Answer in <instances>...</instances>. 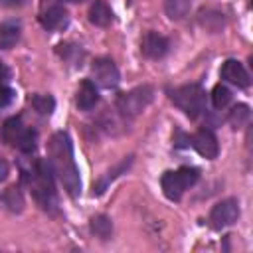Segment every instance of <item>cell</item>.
<instances>
[{
	"instance_id": "cell-1",
	"label": "cell",
	"mask_w": 253,
	"mask_h": 253,
	"mask_svg": "<svg viewBox=\"0 0 253 253\" xmlns=\"http://www.w3.org/2000/svg\"><path fill=\"white\" fill-rule=\"evenodd\" d=\"M47 154H49V166L53 174H57L61 186L71 198H77L81 194V176L79 168L73 156V144L71 138L65 130H57L47 144Z\"/></svg>"
},
{
	"instance_id": "cell-2",
	"label": "cell",
	"mask_w": 253,
	"mask_h": 253,
	"mask_svg": "<svg viewBox=\"0 0 253 253\" xmlns=\"http://www.w3.org/2000/svg\"><path fill=\"white\" fill-rule=\"evenodd\" d=\"M22 178L30 186L36 204L43 211L51 215L59 211V200H57V192L53 184V170L49 166V160H43V158L34 160L30 168L22 172Z\"/></svg>"
},
{
	"instance_id": "cell-3",
	"label": "cell",
	"mask_w": 253,
	"mask_h": 253,
	"mask_svg": "<svg viewBox=\"0 0 253 253\" xmlns=\"http://www.w3.org/2000/svg\"><path fill=\"white\" fill-rule=\"evenodd\" d=\"M168 97L190 119H198L206 111V91L200 83H188V85L170 89Z\"/></svg>"
},
{
	"instance_id": "cell-4",
	"label": "cell",
	"mask_w": 253,
	"mask_h": 253,
	"mask_svg": "<svg viewBox=\"0 0 253 253\" xmlns=\"http://www.w3.org/2000/svg\"><path fill=\"white\" fill-rule=\"evenodd\" d=\"M200 180V170L194 166H180L178 170H168L160 178V188L170 202H178L188 188Z\"/></svg>"
},
{
	"instance_id": "cell-5",
	"label": "cell",
	"mask_w": 253,
	"mask_h": 253,
	"mask_svg": "<svg viewBox=\"0 0 253 253\" xmlns=\"http://www.w3.org/2000/svg\"><path fill=\"white\" fill-rule=\"evenodd\" d=\"M154 99V87L152 85H138L126 93H121L117 97V111L125 117V119H132L136 115H140Z\"/></svg>"
},
{
	"instance_id": "cell-6",
	"label": "cell",
	"mask_w": 253,
	"mask_h": 253,
	"mask_svg": "<svg viewBox=\"0 0 253 253\" xmlns=\"http://www.w3.org/2000/svg\"><path fill=\"white\" fill-rule=\"evenodd\" d=\"M237 217H239V202H237L235 198H225V200L217 202V204L211 208L208 221H210V225H211L213 229L219 231V229H223V227L233 225V223L237 221Z\"/></svg>"
},
{
	"instance_id": "cell-7",
	"label": "cell",
	"mask_w": 253,
	"mask_h": 253,
	"mask_svg": "<svg viewBox=\"0 0 253 253\" xmlns=\"http://www.w3.org/2000/svg\"><path fill=\"white\" fill-rule=\"evenodd\" d=\"M91 73H93L95 81L107 89H115L121 81L119 67L115 65V61L111 57H97L91 65Z\"/></svg>"
},
{
	"instance_id": "cell-8",
	"label": "cell",
	"mask_w": 253,
	"mask_h": 253,
	"mask_svg": "<svg viewBox=\"0 0 253 253\" xmlns=\"http://www.w3.org/2000/svg\"><path fill=\"white\" fill-rule=\"evenodd\" d=\"M188 142L192 144V148H194L200 156H204V158H208V160H213V158L217 156V152H219L217 136L213 134L211 128H200L198 132H194V134L188 138Z\"/></svg>"
},
{
	"instance_id": "cell-9",
	"label": "cell",
	"mask_w": 253,
	"mask_h": 253,
	"mask_svg": "<svg viewBox=\"0 0 253 253\" xmlns=\"http://www.w3.org/2000/svg\"><path fill=\"white\" fill-rule=\"evenodd\" d=\"M170 49V42L158 32H146L140 40V51L148 59H162Z\"/></svg>"
},
{
	"instance_id": "cell-10",
	"label": "cell",
	"mask_w": 253,
	"mask_h": 253,
	"mask_svg": "<svg viewBox=\"0 0 253 253\" xmlns=\"http://www.w3.org/2000/svg\"><path fill=\"white\" fill-rule=\"evenodd\" d=\"M219 75H221L223 81H227V83H231V85H237V87H241V89H245V87L251 85L249 71H247L245 65H243L241 61H237V59H227V61H223Z\"/></svg>"
},
{
	"instance_id": "cell-11",
	"label": "cell",
	"mask_w": 253,
	"mask_h": 253,
	"mask_svg": "<svg viewBox=\"0 0 253 253\" xmlns=\"http://www.w3.org/2000/svg\"><path fill=\"white\" fill-rule=\"evenodd\" d=\"M40 24L43 26V30L47 32H57V30H65L69 26V14L63 6L55 4L49 6L47 10H43L40 14Z\"/></svg>"
},
{
	"instance_id": "cell-12",
	"label": "cell",
	"mask_w": 253,
	"mask_h": 253,
	"mask_svg": "<svg viewBox=\"0 0 253 253\" xmlns=\"http://www.w3.org/2000/svg\"><path fill=\"white\" fill-rule=\"evenodd\" d=\"M132 162H134V156L128 154V156H125L119 164H115L111 170H107V172L95 182V186H93V196H101V194H103V192H105V190H107L119 176H123V174L132 166Z\"/></svg>"
},
{
	"instance_id": "cell-13",
	"label": "cell",
	"mask_w": 253,
	"mask_h": 253,
	"mask_svg": "<svg viewBox=\"0 0 253 253\" xmlns=\"http://www.w3.org/2000/svg\"><path fill=\"white\" fill-rule=\"evenodd\" d=\"M75 103H77V109H81V111H91L99 103V91L93 81H89V79L81 81V85L77 89Z\"/></svg>"
},
{
	"instance_id": "cell-14",
	"label": "cell",
	"mask_w": 253,
	"mask_h": 253,
	"mask_svg": "<svg viewBox=\"0 0 253 253\" xmlns=\"http://www.w3.org/2000/svg\"><path fill=\"white\" fill-rule=\"evenodd\" d=\"M26 128H28V126L22 123L20 117H10V119H6L4 125H2V130H0L2 140H4L6 144H10V146H18V142H20V138L24 136Z\"/></svg>"
},
{
	"instance_id": "cell-15",
	"label": "cell",
	"mask_w": 253,
	"mask_h": 253,
	"mask_svg": "<svg viewBox=\"0 0 253 253\" xmlns=\"http://www.w3.org/2000/svg\"><path fill=\"white\" fill-rule=\"evenodd\" d=\"M22 36V24L18 20H6L0 24V49H12Z\"/></svg>"
},
{
	"instance_id": "cell-16",
	"label": "cell",
	"mask_w": 253,
	"mask_h": 253,
	"mask_svg": "<svg viewBox=\"0 0 253 253\" xmlns=\"http://www.w3.org/2000/svg\"><path fill=\"white\" fill-rule=\"evenodd\" d=\"M89 20H91V24H95L99 28H107L113 22V10L109 8V4L105 0H93V4L89 8Z\"/></svg>"
},
{
	"instance_id": "cell-17",
	"label": "cell",
	"mask_w": 253,
	"mask_h": 253,
	"mask_svg": "<svg viewBox=\"0 0 253 253\" xmlns=\"http://www.w3.org/2000/svg\"><path fill=\"white\" fill-rule=\"evenodd\" d=\"M0 206L12 213H20L24 210V196L20 192V188L10 186L0 194Z\"/></svg>"
},
{
	"instance_id": "cell-18",
	"label": "cell",
	"mask_w": 253,
	"mask_h": 253,
	"mask_svg": "<svg viewBox=\"0 0 253 253\" xmlns=\"http://www.w3.org/2000/svg\"><path fill=\"white\" fill-rule=\"evenodd\" d=\"M57 53L61 55V59L73 67H81L83 63V57H85V51L81 49V45H75L71 42H65V43H59L57 45Z\"/></svg>"
},
{
	"instance_id": "cell-19",
	"label": "cell",
	"mask_w": 253,
	"mask_h": 253,
	"mask_svg": "<svg viewBox=\"0 0 253 253\" xmlns=\"http://www.w3.org/2000/svg\"><path fill=\"white\" fill-rule=\"evenodd\" d=\"M192 0H164V12L170 20H184L190 14Z\"/></svg>"
},
{
	"instance_id": "cell-20",
	"label": "cell",
	"mask_w": 253,
	"mask_h": 253,
	"mask_svg": "<svg viewBox=\"0 0 253 253\" xmlns=\"http://www.w3.org/2000/svg\"><path fill=\"white\" fill-rule=\"evenodd\" d=\"M89 227H91V231H93L99 239H103V241H107V239L113 235V221H111V217L105 215V213H99V215L91 217Z\"/></svg>"
},
{
	"instance_id": "cell-21",
	"label": "cell",
	"mask_w": 253,
	"mask_h": 253,
	"mask_svg": "<svg viewBox=\"0 0 253 253\" xmlns=\"http://www.w3.org/2000/svg\"><path fill=\"white\" fill-rule=\"evenodd\" d=\"M30 105H32V109H34L38 115L47 117V115H51V113H53V109H55V99H53L51 95L36 93V95H32V97H30Z\"/></svg>"
},
{
	"instance_id": "cell-22",
	"label": "cell",
	"mask_w": 253,
	"mask_h": 253,
	"mask_svg": "<svg viewBox=\"0 0 253 253\" xmlns=\"http://www.w3.org/2000/svg\"><path fill=\"white\" fill-rule=\"evenodd\" d=\"M231 97H233L231 91L223 83H217L213 87V91H211V103H213L215 109H225L231 103Z\"/></svg>"
},
{
	"instance_id": "cell-23",
	"label": "cell",
	"mask_w": 253,
	"mask_h": 253,
	"mask_svg": "<svg viewBox=\"0 0 253 253\" xmlns=\"http://www.w3.org/2000/svg\"><path fill=\"white\" fill-rule=\"evenodd\" d=\"M247 121H249V107L243 105V103L241 105H235L231 109V113H229V123L235 125V126H241Z\"/></svg>"
},
{
	"instance_id": "cell-24",
	"label": "cell",
	"mask_w": 253,
	"mask_h": 253,
	"mask_svg": "<svg viewBox=\"0 0 253 253\" xmlns=\"http://www.w3.org/2000/svg\"><path fill=\"white\" fill-rule=\"evenodd\" d=\"M14 97V91L8 87V83H0V109L8 107Z\"/></svg>"
},
{
	"instance_id": "cell-25",
	"label": "cell",
	"mask_w": 253,
	"mask_h": 253,
	"mask_svg": "<svg viewBox=\"0 0 253 253\" xmlns=\"http://www.w3.org/2000/svg\"><path fill=\"white\" fill-rule=\"evenodd\" d=\"M8 172H10V166H8V162L0 156V182H4V180L8 178Z\"/></svg>"
},
{
	"instance_id": "cell-26",
	"label": "cell",
	"mask_w": 253,
	"mask_h": 253,
	"mask_svg": "<svg viewBox=\"0 0 253 253\" xmlns=\"http://www.w3.org/2000/svg\"><path fill=\"white\" fill-rule=\"evenodd\" d=\"M8 77H10V73H8L6 65L0 61V83H8Z\"/></svg>"
},
{
	"instance_id": "cell-27",
	"label": "cell",
	"mask_w": 253,
	"mask_h": 253,
	"mask_svg": "<svg viewBox=\"0 0 253 253\" xmlns=\"http://www.w3.org/2000/svg\"><path fill=\"white\" fill-rule=\"evenodd\" d=\"M2 4H6V6H14V4H18V0H0Z\"/></svg>"
},
{
	"instance_id": "cell-28",
	"label": "cell",
	"mask_w": 253,
	"mask_h": 253,
	"mask_svg": "<svg viewBox=\"0 0 253 253\" xmlns=\"http://www.w3.org/2000/svg\"><path fill=\"white\" fill-rule=\"evenodd\" d=\"M63 2H81V0H63Z\"/></svg>"
}]
</instances>
